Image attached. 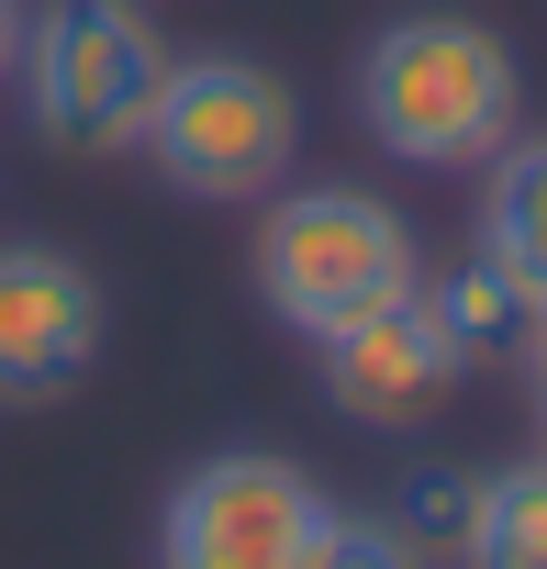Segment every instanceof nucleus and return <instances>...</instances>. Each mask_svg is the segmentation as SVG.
I'll list each match as a JSON object with an SVG mask.
<instances>
[{"mask_svg": "<svg viewBox=\"0 0 547 569\" xmlns=\"http://www.w3.org/2000/svg\"><path fill=\"white\" fill-rule=\"evenodd\" d=\"M12 57H23V0H0V79H12Z\"/></svg>", "mask_w": 547, "mask_h": 569, "instance_id": "obj_14", "label": "nucleus"}, {"mask_svg": "<svg viewBox=\"0 0 547 569\" xmlns=\"http://www.w3.org/2000/svg\"><path fill=\"white\" fill-rule=\"evenodd\" d=\"M336 502L268 447L201 458L157 513V569H314Z\"/></svg>", "mask_w": 547, "mask_h": 569, "instance_id": "obj_5", "label": "nucleus"}, {"mask_svg": "<svg viewBox=\"0 0 547 569\" xmlns=\"http://www.w3.org/2000/svg\"><path fill=\"white\" fill-rule=\"evenodd\" d=\"M112 336L101 279L68 246H0V402H57Z\"/></svg>", "mask_w": 547, "mask_h": 569, "instance_id": "obj_7", "label": "nucleus"}, {"mask_svg": "<svg viewBox=\"0 0 547 569\" xmlns=\"http://www.w3.org/2000/svg\"><path fill=\"white\" fill-rule=\"evenodd\" d=\"M314 347H325V402H336L347 425H380V436L425 425V413L469 380V347H458L447 313L425 302V279H414V291H391V302H369L358 325L314 336Z\"/></svg>", "mask_w": 547, "mask_h": 569, "instance_id": "obj_6", "label": "nucleus"}, {"mask_svg": "<svg viewBox=\"0 0 547 569\" xmlns=\"http://www.w3.org/2000/svg\"><path fill=\"white\" fill-rule=\"evenodd\" d=\"M135 157H157V179L190 201H268L302 157V101L257 57H168Z\"/></svg>", "mask_w": 547, "mask_h": 569, "instance_id": "obj_4", "label": "nucleus"}, {"mask_svg": "<svg viewBox=\"0 0 547 569\" xmlns=\"http://www.w3.org/2000/svg\"><path fill=\"white\" fill-rule=\"evenodd\" d=\"M12 79L57 157H135L168 90V46L135 0H46V12H23Z\"/></svg>", "mask_w": 547, "mask_h": 569, "instance_id": "obj_2", "label": "nucleus"}, {"mask_svg": "<svg viewBox=\"0 0 547 569\" xmlns=\"http://www.w3.org/2000/svg\"><path fill=\"white\" fill-rule=\"evenodd\" d=\"M425 257H414V223L380 201V190H280L257 223V302L280 313L291 336H336L358 325L369 302L414 291Z\"/></svg>", "mask_w": 547, "mask_h": 569, "instance_id": "obj_3", "label": "nucleus"}, {"mask_svg": "<svg viewBox=\"0 0 547 569\" xmlns=\"http://www.w3.org/2000/svg\"><path fill=\"white\" fill-rule=\"evenodd\" d=\"M480 179V257L514 279L525 313H547V134H514Z\"/></svg>", "mask_w": 547, "mask_h": 569, "instance_id": "obj_8", "label": "nucleus"}, {"mask_svg": "<svg viewBox=\"0 0 547 569\" xmlns=\"http://www.w3.org/2000/svg\"><path fill=\"white\" fill-rule=\"evenodd\" d=\"M314 569H425V547L402 536V525H325V547H314Z\"/></svg>", "mask_w": 547, "mask_h": 569, "instance_id": "obj_11", "label": "nucleus"}, {"mask_svg": "<svg viewBox=\"0 0 547 569\" xmlns=\"http://www.w3.org/2000/svg\"><path fill=\"white\" fill-rule=\"evenodd\" d=\"M525 380H536V436H547V313H536V336H525Z\"/></svg>", "mask_w": 547, "mask_h": 569, "instance_id": "obj_13", "label": "nucleus"}, {"mask_svg": "<svg viewBox=\"0 0 547 569\" xmlns=\"http://www.w3.org/2000/svg\"><path fill=\"white\" fill-rule=\"evenodd\" d=\"M414 547H458V525H469V480H414V502L391 513Z\"/></svg>", "mask_w": 547, "mask_h": 569, "instance_id": "obj_12", "label": "nucleus"}, {"mask_svg": "<svg viewBox=\"0 0 547 569\" xmlns=\"http://www.w3.org/2000/svg\"><path fill=\"white\" fill-rule=\"evenodd\" d=\"M425 302H436V313H447V336H458V347H469V358H480V347H503V336H514V325H536V313H525V302H514V279H503V268H491V257H469V268H458V279H425Z\"/></svg>", "mask_w": 547, "mask_h": 569, "instance_id": "obj_10", "label": "nucleus"}, {"mask_svg": "<svg viewBox=\"0 0 547 569\" xmlns=\"http://www.w3.org/2000/svg\"><path fill=\"white\" fill-rule=\"evenodd\" d=\"M514 46L469 12H402L358 46V123L402 168H491L514 146Z\"/></svg>", "mask_w": 547, "mask_h": 569, "instance_id": "obj_1", "label": "nucleus"}, {"mask_svg": "<svg viewBox=\"0 0 547 569\" xmlns=\"http://www.w3.org/2000/svg\"><path fill=\"white\" fill-rule=\"evenodd\" d=\"M458 569H547V458H514V469L469 480Z\"/></svg>", "mask_w": 547, "mask_h": 569, "instance_id": "obj_9", "label": "nucleus"}]
</instances>
